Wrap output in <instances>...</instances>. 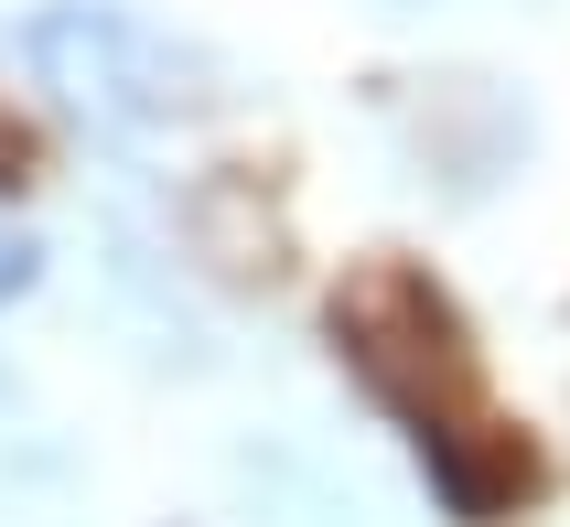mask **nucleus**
I'll return each instance as SVG.
<instances>
[{"label":"nucleus","instance_id":"f257e3e1","mask_svg":"<svg viewBox=\"0 0 570 527\" xmlns=\"http://www.w3.org/2000/svg\"><path fill=\"white\" fill-rule=\"evenodd\" d=\"M334 355L366 377V399L420 441V474L452 517H517V506L549 496V463L539 441L517 431L507 409L484 399V355L463 334V312L431 270L410 258H366V270L334 291Z\"/></svg>","mask_w":570,"mask_h":527}]
</instances>
